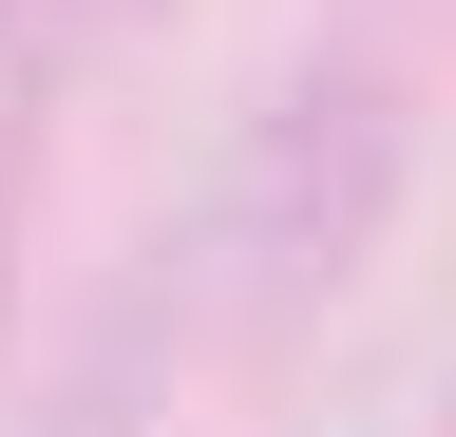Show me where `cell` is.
I'll return each mask as SVG.
<instances>
[{"label": "cell", "instance_id": "cell-1", "mask_svg": "<svg viewBox=\"0 0 456 437\" xmlns=\"http://www.w3.org/2000/svg\"><path fill=\"white\" fill-rule=\"evenodd\" d=\"M399 172H419V77H399L380 38H323V58H285L248 95L191 247H152V266H171L191 323L266 343V323H305L323 286H362V247L399 229Z\"/></svg>", "mask_w": 456, "mask_h": 437}, {"label": "cell", "instance_id": "cell-2", "mask_svg": "<svg viewBox=\"0 0 456 437\" xmlns=\"http://www.w3.org/2000/svg\"><path fill=\"white\" fill-rule=\"evenodd\" d=\"M95 20L114 0H0V247H20V209H38V134H57V77H77Z\"/></svg>", "mask_w": 456, "mask_h": 437}, {"label": "cell", "instance_id": "cell-3", "mask_svg": "<svg viewBox=\"0 0 456 437\" xmlns=\"http://www.w3.org/2000/svg\"><path fill=\"white\" fill-rule=\"evenodd\" d=\"M171 323H191V304H171V286H134L77 361H57V400H38L20 437H152V361H171Z\"/></svg>", "mask_w": 456, "mask_h": 437}]
</instances>
